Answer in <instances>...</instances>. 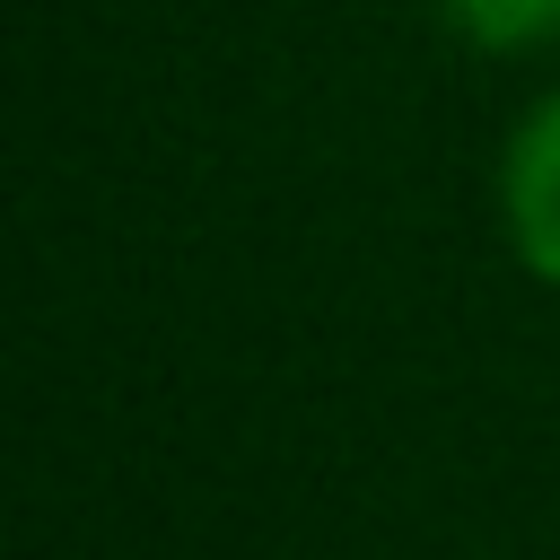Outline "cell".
I'll list each match as a JSON object with an SVG mask.
<instances>
[{
	"instance_id": "7a4b0ae2",
	"label": "cell",
	"mask_w": 560,
	"mask_h": 560,
	"mask_svg": "<svg viewBox=\"0 0 560 560\" xmlns=\"http://www.w3.org/2000/svg\"><path fill=\"white\" fill-rule=\"evenodd\" d=\"M446 18L481 52H525V44H542L560 26V0H446Z\"/></svg>"
},
{
	"instance_id": "6da1fadb",
	"label": "cell",
	"mask_w": 560,
	"mask_h": 560,
	"mask_svg": "<svg viewBox=\"0 0 560 560\" xmlns=\"http://www.w3.org/2000/svg\"><path fill=\"white\" fill-rule=\"evenodd\" d=\"M499 201H508V236H516L525 271L560 289V96H542L516 122L508 166H499Z\"/></svg>"
}]
</instances>
